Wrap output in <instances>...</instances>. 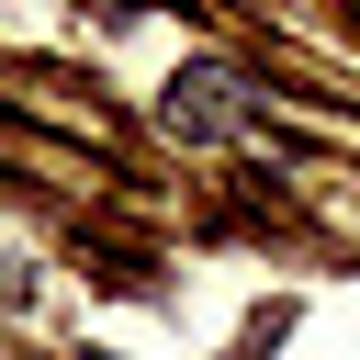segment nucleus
Instances as JSON below:
<instances>
[{"mask_svg":"<svg viewBox=\"0 0 360 360\" xmlns=\"http://www.w3.org/2000/svg\"><path fill=\"white\" fill-rule=\"evenodd\" d=\"M248 124V79L236 68H180L169 79V135H236Z\"/></svg>","mask_w":360,"mask_h":360,"instance_id":"nucleus-1","label":"nucleus"}]
</instances>
